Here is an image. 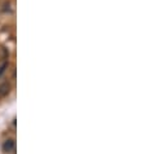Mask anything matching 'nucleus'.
Segmentation results:
<instances>
[{"label":"nucleus","instance_id":"nucleus-1","mask_svg":"<svg viewBox=\"0 0 145 154\" xmlns=\"http://www.w3.org/2000/svg\"><path fill=\"white\" fill-rule=\"evenodd\" d=\"M16 148V143H14V140H12V139H9V140H7L5 143L3 144V150L4 152H12L13 149Z\"/></svg>","mask_w":145,"mask_h":154},{"label":"nucleus","instance_id":"nucleus-2","mask_svg":"<svg viewBox=\"0 0 145 154\" xmlns=\"http://www.w3.org/2000/svg\"><path fill=\"white\" fill-rule=\"evenodd\" d=\"M11 91V84L9 83H3L0 84V97H4L7 96Z\"/></svg>","mask_w":145,"mask_h":154},{"label":"nucleus","instance_id":"nucleus-3","mask_svg":"<svg viewBox=\"0 0 145 154\" xmlns=\"http://www.w3.org/2000/svg\"><path fill=\"white\" fill-rule=\"evenodd\" d=\"M7 67H8V62H3L2 63V66H0V76L3 75V72L7 70Z\"/></svg>","mask_w":145,"mask_h":154}]
</instances>
